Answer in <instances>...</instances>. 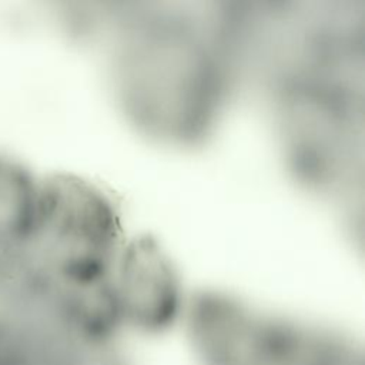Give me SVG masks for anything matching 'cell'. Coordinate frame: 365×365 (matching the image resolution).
Returning <instances> with one entry per match:
<instances>
[{
	"mask_svg": "<svg viewBox=\"0 0 365 365\" xmlns=\"http://www.w3.org/2000/svg\"><path fill=\"white\" fill-rule=\"evenodd\" d=\"M114 294L120 319L144 331H161L174 322L181 308L178 278L161 248L141 238L118 254L114 265Z\"/></svg>",
	"mask_w": 365,
	"mask_h": 365,
	"instance_id": "obj_1",
	"label": "cell"
}]
</instances>
